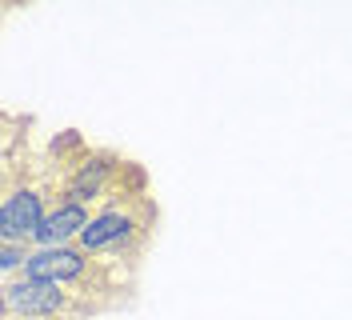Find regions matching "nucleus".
Returning <instances> with one entry per match:
<instances>
[{
    "label": "nucleus",
    "instance_id": "f257e3e1",
    "mask_svg": "<svg viewBox=\"0 0 352 320\" xmlns=\"http://www.w3.org/2000/svg\"><path fill=\"white\" fill-rule=\"evenodd\" d=\"M65 304H68V297L60 284H41V280H24V277L4 284V308H8V317L52 320Z\"/></svg>",
    "mask_w": 352,
    "mask_h": 320
},
{
    "label": "nucleus",
    "instance_id": "39448f33",
    "mask_svg": "<svg viewBox=\"0 0 352 320\" xmlns=\"http://www.w3.org/2000/svg\"><path fill=\"white\" fill-rule=\"evenodd\" d=\"M88 228V213H85V204H76V200H65L56 213H48L44 216V224H41V233L32 236L41 248H65V240H80V233Z\"/></svg>",
    "mask_w": 352,
    "mask_h": 320
},
{
    "label": "nucleus",
    "instance_id": "f03ea898",
    "mask_svg": "<svg viewBox=\"0 0 352 320\" xmlns=\"http://www.w3.org/2000/svg\"><path fill=\"white\" fill-rule=\"evenodd\" d=\"M41 224H44L41 189H21L4 196V204H0V236H4V244H21L28 236H36Z\"/></svg>",
    "mask_w": 352,
    "mask_h": 320
},
{
    "label": "nucleus",
    "instance_id": "7ed1b4c3",
    "mask_svg": "<svg viewBox=\"0 0 352 320\" xmlns=\"http://www.w3.org/2000/svg\"><path fill=\"white\" fill-rule=\"evenodd\" d=\"M88 268L85 253L76 248H41L24 260V280H41V284H68V280H80Z\"/></svg>",
    "mask_w": 352,
    "mask_h": 320
},
{
    "label": "nucleus",
    "instance_id": "20e7f679",
    "mask_svg": "<svg viewBox=\"0 0 352 320\" xmlns=\"http://www.w3.org/2000/svg\"><path fill=\"white\" fill-rule=\"evenodd\" d=\"M136 228V220H132L124 209H104L100 216H92L88 220V228L80 233V248L85 253H104V248H116V244H124Z\"/></svg>",
    "mask_w": 352,
    "mask_h": 320
},
{
    "label": "nucleus",
    "instance_id": "423d86ee",
    "mask_svg": "<svg viewBox=\"0 0 352 320\" xmlns=\"http://www.w3.org/2000/svg\"><path fill=\"white\" fill-rule=\"evenodd\" d=\"M112 169H116V160H112V156H88L85 164L72 172V180H68V200L88 204L92 196H100V192L109 189Z\"/></svg>",
    "mask_w": 352,
    "mask_h": 320
},
{
    "label": "nucleus",
    "instance_id": "0eeeda50",
    "mask_svg": "<svg viewBox=\"0 0 352 320\" xmlns=\"http://www.w3.org/2000/svg\"><path fill=\"white\" fill-rule=\"evenodd\" d=\"M28 248H24V244H4V253H0V268H8V273H12V268H24V260H28Z\"/></svg>",
    "mask_w": 352,
    "mask_h": 320
}]
</instances>
